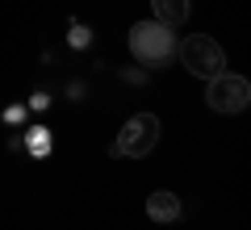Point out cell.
Segmentation results:
<instances>
[{
  "instance_id": "1",
  "label": "cell",
  "mask_w": 251,
  "mask_h": 230,
  "mask_svg": "<svg viewBox=\"0 0 251 230\" xmlns=\"http://www.w3.org/2000/svg\"><path fill=\"white\" fill-rule=\"evenodd\" d=\"M130 54H134L143 67H168L176 59V34L172 26H159V21H138L130 29Z\"/></svg>"
},
{
  "instance_id": "2",
  "label": "cell",
  "mask_w": 251,
  "mask_h": 230,
  "mask_svg": "<svg viewBox=\"0 0 251 230\" xmlns=\"http://www.w3.org/2000/svg\"><path fill=\"white\" fill-rule=\"evenodd\" d=\"M176 54H180V63H184L193 76H201V80H214V76L226 71V51L209 34H188L184 42H176Z\"/></svg>"
},
{
  "instance_id": "3",
  "label": "cell",
  "mask_w": 251,
  "mask_h": 230,
  "mask_svg": "<svg viewBox=\"0 0 251 230\" xmlns=\"http://www.w3.org/2000/svg\"><path fill=\"white\" fill-rule=\"evenodd\" d=\"M155 142H159V117H155V113H134L130 122L122 126V134H117V142L109 147V155L143 159V155L155 151Z\"/></svg>"
},
{
  "instance_id": "4",
  "label": "cell",
  "mask_w": 251,
  "mask_h": 230,
  "mask_svg": "<svg viewBox=\"0 0 251 230\" xmlns=\"http://www.w3.org/2000/svg\"><path fill=\"white\" fill-rule=\"evenodd\" d=\"M205 101H209V109H218V113H243L247 101H251V84L243 80V76H234V71H222V76L209 80Z\"/></svg>"
},
{
  "instance_id": "5",
  "label": "cell",
  "mask_w": 251,
  "mask_h": 230,
  "mask_svg": "<svg viewBox=\"0 0 251 230\" xmlns=\"http://www.w3.org/2000/svg\"><path fill=\"white\" fill-rule=\"evenodd\" d=\"M147 213L155 222H176L180 218V197L176 193H151L147 197Z\"/></svg>"
},
{
  "instance_id": "6",
  "label": "cell",
  "mask_w": 251,
  "mask_h": 230,
  "mask_svg": "<svg viewBox=\"0 0 251 230\" xmlns=\"http://www.w3.org/2000/svg\"><path fill=\"white\" fill-rule=\"evenodd\" d=\"M155 4V21L159 26H180L188 17V0H151Z\"/></svg>"
}]
</instances>
